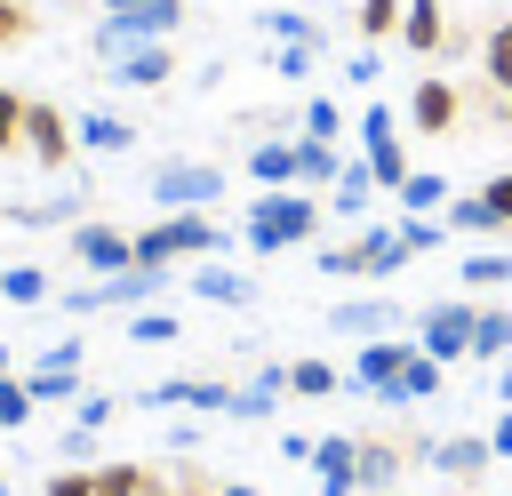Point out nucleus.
<instances>
[{
	"mask_svg": "<svg viewBox=\"0 0 512 496\" xmlns=\"http://www.w3.org/2000/svg\"><path fill=\"white\" fill-rule=\"evenodd\" d=\"M320 232V200L304 192V184H272L256 208H248V224H240V240L256 248V256H280V248H304Z\"/></svg>",
	"mask_w": 512,
	"mask_h": 496,
	"instance_id": "f257e3e1",
	"label": "nucleus"
},
{
	"mask_svg": "<svg viewBox=\"0 0 512 496\" xmlns=\"http://www.w3.org/2000/svg\"><path fill=\"white\" fill-rule=\"evenodd\" d=\"M216 248H224V232L200 208H168L160 224L136 232V264H184V256H216Z\"/></svg>",
	"mask_w": 512,
	"mask_h": 496,
	"instance_id": "f03ea898",
	"label": "nucleus"
},
{
	"mask_svg": "<svg viewBox=\"0 0 512 496\" xmlns=\"http://www.w3.org/2000/svg\"><path fill=\"white\" fill-rule=\"evenodd\" d=\"M408 264V232L400 224H368V232H352V240H336V248H320V272H352V280H384V272H400Z\"/></svg>",
	"mask_w": 512,
	"mask_h": 496,
	"instance_id": "7ed1b4c3",
	"label": "nucleus"
},
{
	"mask_svg": "<svg viewBox=\"0 0 512 496\" xmlns=\"http://www.w3.org/2000/svg\"><path fill=\"white\" fill-rule=\"evenodd\" d=\"M472 320H480V296H448V304H424V312H416V352H432L440 368L472 360Z\"/></svg>",
	"mask_w": 512,
	"mask_h": 496,
	"instance_id": "20e7f679",
	"label": "nucleus"
},
{
	"mask_svg": "<svg viewBox=\"0 0 512 496\" xmlns=\"http://www.w3.org/2000/svg\"><path fill=\"white\" fill-rule=\"evenodd\" d=\"M160 288H168V264H128V272H104L96 288H72L64 312H136V304H152Z\"/></svg>",
	"mask_w": 512,
	"mask_h": 496,
	"instance_id": "39448f33",
	"label": "nucleus"
},
{
	"mask_svg": "<svg viewBox=\"0 0 512 496\" xmlns=\"http://www.w3.org/2000/svg\"><path fill=\"white\" fill-rule=\"evenodd\" d=\"M152 200L160 208H216L224 200V168L216 160H160L152 168Z\"/></svg>",
	"mask_w": 512,
	"mask_h": 496,
	"instance_id": "423d86ee",
	"label": "nucleus"
},
{
	"mask_svg": "<svg viewBox=\"0 0 512 496\" xmlns=\"http://www.w3.org/2000/svg\"><path fill=\"white\" fill-rule=\"evenodd\" d=\"M72 152H80L72 112H56L48 96H24V160H32V168H64Z\"/></svg>",
	"mask_w": 512,
	"mask_h": 496,
	"instance_id": "0eeeda50",
	"label": "nucleus"
},
{
	"mask_svg": "<svg viewBox=\"0 0 512 496\" xmlns=\"http://www.w3.org/2000/svg\"><path fill=\"white\" fill-rule=\"evenodd\" d=\"M328 328L376 344V336H400V328H408V304H400V296H344V304H328Z\"/></svg>",
	"mask_w": 512,
	"mask_h": 496,
	"instance_id": "6e6552de",
	"label": "nucleus"
},
{
	"mask_svg": "<svg viewBox=\"0 0 512 496\" xmlns=\"http://www.w3.org/2000/svg\"><path fill=\"white\" fill-rule=\"evenodd\" d=\"M72 256L104 280V272H128L136 264V232H120V224H104V216H88V224H72Z\"/></svg>",
	"mask_w": 512,
	"mask_h": 496,
	"instance_id": "1a4fd4ad",
	"label": "nucleus"
},
{
	"mask_svg": "<svg viewBox=\"0 0 512 496\" xmlns=\"http://www.w3.org/2000/svg\"><path fill=\"white\" fill-rule=\"evenodd\" d=\"M496 464V448H488V432H448L440 448H432V472L448 480V488H480V472Z\"/></svg>",
	"mask_w": 512,
	"mask_h": 496,
	"instance_id": "9d476101",
	"label": "nucleus"
},
{
	"mask_svg": "<svg viewBox=\"0 0 512 496\" xmlns=\"http://www.w3.org/2000/svg\"><path fill=\"white\" fill-rule=\"evenodd\" d=\"M360 432H320L312 448V472H320V496H360Z\"/></svg>",
	"mask_w": 512,
	"mask_h": 496,
	"instance_id": "9b49d317",
	"label": "nucleus"
},
{
	"mask_svg": "<svg viewBox=\"0 0 512 496\" xmlns=\"http://www.w3.org/2000/svg\"><path fill=\"white\" fill-rule=\"evenodd\" d=\"M408 352H416V344H400V336H376V344H360V352H352V376H344V384H352V392H376V400H384V384H392V376L408 368Z\"/></svg>",
	"mask_w": 512,
	"mask_h": 496,
	"instance_id": "f8f14e48",
	"label": "nucleus"
},
{
	"mask_svg": "<svg viewBox=\"0 0 512 496\" xmlns=\"http://www.w3.org/2000/svg\"><path fill=\"white\" fill-rule=\"evenodd\" d=\"M112 80H128V88H168V80H176V48H168V40H136L128 56H112Z\"/></svg>",
	"mask_w": 512,
	"mask_h": 496,
	"instance_id": "ddd939ff",
	"label": "nucleus"
},
{
	"mask_svg": "<svg viewBox=\"0 0 512 496\" xmlns=\"http://www.w3.org/2000/svg\"><path fill=\"white\" fill-rule=\"evenodd\" d=\"M456 112H464L456 80H416V96H408V120H416V136H448V128H456Z\"/></svg>",
	"mask_w": 512,
	"mask_h": 496,
	"instance_id": "4468645a",
	"label": "nucleus"
},
{
	"mask_svg": "<svg viewBox=\"0 0 512 496\" xmlns=\"http://www.w3.org/2000/svg\"><path fill=\"white\" fill-rule=\"evenodd\" d=\"M144 408H216V416H232V384H208V376H168V384H152V392H144Z\"/></svg>",
	"mask_w": 512,
	"mask_h": 496,
	"instance_id": "2eb2a0df",
	"label": "nucleus"
},
{
	"mask_svg": "<svg viewBox=\"0 0 512 496\" xmlns=\"http://www.w3.org/2000/svg\"><path fill=\"white\" fill-rule=\"evenodd\" d=\"M400 40H408L416 56H448V40H456V32H448V8H440V0H408V8H400Z\"/></svg>",
	"mask_w": 512,
	"mask_h": 496,
	"instance_id": "dca6fc26",
	"label": "nucleus"
},
{
	"mask_svg": "<svg viewBox=\"0 0 512 496\" xmlns=\"http://www.w3.org/2000/svg\"><path fill=\"white\" fill-rule=\"evenodd\" d=\"M104 16H120L128 32H144V40H168L176 24H184V0H96Z\"/></svg>",
	"mask_w": 512,
	"mask_h": 496,
	"instance_id": "f3484780",
	"label": "nucleus"
},
{
	"mask_svg": "<svg viewBox=\"0 0 512 496\" xmlns=\"http://www.w3.org/2000/svg\"><path fill=\"white\" fill-rule=\"evenodd\" d=\"M440 376H448V368H440L432 352H408V368L384 384V408H416V400H432V392H440Z\"/></svg>",
	"mask_w": 512,
	"mask_h": 496,
	"instance_id": "a211bd4d",
	"label": "nucleus"
},
{
	"mask_svg": "<svg viewBox=\"0 0 512 496\" xmlns=\"http://www.w3.org/2000/svg\"><path fill=\"white\" fill-rule=\"evenodd\" d=\"M336 176H344V152H336L328 136H304V128H296V184L320 192V184H336Z\"/></svg>",
	"mask_w": 512,
	"mask_h": 496,
	"instance_id": "6ab92c4d",
	"label": "nucleus"
},
{
	"mask_svg": "<svg viewBox=\"0 0 512 496\" xmlns=\"http://www.w3.org/2000/svg\"><path fill=\"white\" fill-rule=\"evenodd\" d=\"M72 136H80V152H128V144H136V128H128L120 112H80Z\"/></svg>",
	"mask_w": 512,
	"mask_h": 496,
	"instance_id": "aec40b11",
	"label": "nucleus"
},
{
	"mask_svg": "<svg viewBox=\"0 0 512 496\" xmlns=\"http://www.w3.org/2000/svg\"><path fill=\"white\" fill-rule=\"evenodd\" d=\"M248 176L272 192V184H296V136H264L256 152H248Z\"/></svg>",
	"mask_w": 512,
	"mask_h": 496,
	"instance_id": "412c9836",
	"label": "nucleus"
},
{
	"mask_svg": "<svg viewBox=\"0 0 512 496\" xmlns=\"http://www.w3.org/2000/svg\"><path fill=\"white\" fill-rule=\"evenodd\" d=\"M288 392L296 400H328V392H344V368L320 360V352H304V360H288Z\"/></svg>",
	"mask_w": 512,
	"mask_h": 496,
	"instance_id": "4be33fe9",
	"label": "nucleus"
},
{
	"mask_svg": "<svg viewBox=\"0 0 512 496\" xmlns=\"http://www.w3.org/2000/svg\"><path fill=\"white\" fill-rule=\"evenodd\" d=\"M192 296H200V304H248L256 280H240L232 264H200V272H192Z\"/></svg>",
	"mask_w": 512,
	"mask_h": 496,
	"instance_id": "5701e85b",
	"label": "nucleus"
},
{
	"mask_svg": "<svg viewBox=\"0 0 512 496\" xmlns=\"http://www.w3.org/2000/svg\"><path fill=\"white\" fill-rule=\"evenodd\" d=\"M512 352V304H480L472 320V360H504Z\"/></svg>",
	"mask_w": 512,
	"mask_h": 496,
	"instance_id": "b1692460",
	"label": "nucleus"
},
{
	"mask_svg": "<svg viewBox=\"0 0 512 496\" xmlns=\"http://www.w3.org/2000/svg\"><path fill=\"white\" fill-rule=\"evenodd\" d=\"M480 80H488V96H512V24H488V40H480Z\"/></svg>",
	"mask_w": 512,
	"mask_h": 496,
	"instance_id": "393cba45",
	"label": "nucleus"
},
{
	"mask_svg": "<svg viewBox=\"0 0 512 496\" xmlns=\"http://www.w3.org/2000/svg\"><path fill=\"white\" fill-rule=\"evenodd\" d=\"M256 24H264V32L280 40V48H320V40H328V32H320V24L304 16V8H264Z\"/></svg>",
	"mask_w": 512,
	"mask_h": 496,
	"instance_id": "a878e982",
	"label": "nucleus"
},
{
	"mask_svg": "<svg viewBox=\"0 0 512 496\" xmlns=\"http://www.w3.org/2000/svg\"><path fill=\"white\" fill-rule=\"evenodd\" d=\"M328 192H336V216H368V200H376L384 184L368 176V160H344V176H336Z\"/></svg>",
	"mask_w": 512,
	"mask_h": 496,
	"instance_id": "bb28decb",
	"label": "nucleus"
},
{
	"mask_svg": "<svg viewBox=\"0 0 512 496\" xmlns=\"http://www.w3.org/2000/svg\"><path fill=\"white\" fill-rule=\"evenodd\" d=\"M456 280H464V288H472V296H488V288H512V248H488V256H480V248H472V256H464V272H456Z\"/></svg>",
	"mask_w": 512,
	"mask_h": 496,
	"instance_id": "cd10ccee",
	"label": "nucleus"
},
{
	"mask_svg": "<svg viewBox=\"0 0 512 496\" xmlns=\"http://www.w3.org/2000/svg\"><path fill=\"white\" fill-rule=\"evenodd\" d=\"M360 160H368V176H376V184H384V192H400V184H408V176H416V168H408V152H400V136H384V144H368V152H360Z\"/></svg>",
	"mask_w": 512,
	"mask_h": 496,
	"instance_id": "c85d7f7f",
	"label": "nucleus"
},
{
	"mask_svg": "<svg viewBox=\"0 0 512 496\" xmlns=\"http://www.w3.org/2000/svg\"><path fill=\"white\" fill-rule=\"evenodd\" d=\"M400 8H408V0H352V32H360V40H392V32H400Z\"/></svg>",
	"mask_w": 512,
	"mask_h": 496,
	"instance_id": "c756f323",
	"label": "nucleus"
},
{
	"mask_svg": "<svg viewBox=\"0 0 512 496\" xmlns=\"http://www.w3.org/2000/svg\"><path fill=\"white\" fill-rule=\"evenodd\" d=\"M440 224H448V232H504V224H496V208H488V200H480V192H456V200H448V216H440Z\"/></svg>",
	"mask_w": 512,
	"mask_h": 496,
	"instance_id": "7c9ffc66",
	"label": "nucleus"
},
{
	"mask_svg": "<svg viewBox=\"0 0 512 496\" xmlns=\"http://www.w3.org/2000/svg\"><path fill=\"white\" fill-rule=\"evenodd\" d=\"M128 336H136V344H176L184 328H176L168 304H136V312H128Z\"/></svg>",
	"mask_w": 512,
	"mask_h": 496,
	"instance_id": "2f4dec72",
	"label": "nucleus"
},
{
	"mask_svg": "<svg viewBox=\"0 0 512 496\" xmlns=\"http://www.w3.org/2000/svg\"><path fill=\"white\" fill-rule=\"evenodd\" d=\"M0 296H8V304H48V272H40V264H8V272H0Z\"/></svg>",
	"mask_w": 512,
	"mask_h": 496,
	"instance_id": "473e14b6",
	"label": "nucleus"
},
{
	"mask_svg": "<svg viewBox=\"0 0 512 496\" xmlns=\"http://www.w3.org/2000/svg\"><path fill=\"white\" fill-rule=\"evenodd\" d=\"M32 408H40V400L24 392V376H0V432H24V424H32Z\"/></svg>",
	"mask_w": 512,
	"mask_h": 496,
	"instance_id": "72a5a7b5",
	"label": "nucleus"
},
{
	"mask_svg": "<svg viewBox=\"0 0 512 496\" xmlns=\"http://www.w3.org/2000/svg\"><path fill=\"white\" fill-rule=\"evenodd\" d=\"M24 152V88H0V160Z\"/></svg>",
	"mask_w": 512,
	"mask_h": 496,
	"instance_id": "f704fd0d",
	"label": "nucleus"
},
{
	"mask_svg": "<svg viewBox=\"0 0 512 496\" xmlns=\"http://www.w3.org/2000/svg\"><path fill=\"white\" fill-rule=\"evenodd\" d=\"M296 128H304V136H328V144H336V136H344V104H328V96H312Z\"/></svg>",
	"mask_w": 512,
	"mask_h": 496,
	"instance_id": "c9c22d12",
	"label": "nucleus"
},
{
	"mask_svg": "<svg viewBox=\"0 0 512 496\" xmlns=\"http://www.w3.org/2000/svg\"><path fill=\"white\" fill-rule=\"evenodd\" d=\"M40 496H112V488H104V464H96V472H48Z\"/></svg>",
	"mask_w": 512,
	"mask_h": 496,
	"instance_id": "e433bc0d",
	"label": "nucleus"
},
{
	"mask_svg": "<svg viewBox=\"0 0 512 496\" xmlns=\"http://www.w3.org/2000/svg\"><path fill=\"white\" fill-rule=\"evenodd\" d=\"M400 200H408V216H416V208H448V184H440V176H424V168H416V176H408V184H400Z\"/></svg>",
	"mask_w": 512,
	"mask_h": 496,
	"instance_id": "4c0bfd02",
	"label": "nucleus"
},
{
	"mask_svg": "<svg viewBox=\"0 0 512 496\" xmlns=\"http://www.w3.org/2000/svg\"><path fill=\"white\" fill-rule=\"evenodd\" d=\"M32 0H0V48H16V40H32Z\"/></svg>",
	"mask_w": 512,
	"mask_h": 496,
	"instance_id": "58836bf2",
	"label": "nucleus"
},
{
	"mask_svg": "<svg viewBox=\"0 0 512 496\" xmlns=\"http://www.w3.org/2000/svg\"><path fill=\"white\" fill-rule=\"evenodd\" d=\"M384 136H400V112L392 104H368L360 112V144H384Z\"/></svg>",
	"mask_w": 512,
	"mask_h": 496,
	"instance_id": "ea45409f",
	"label": "nucleus"
},
{
	"mask_svg": "<svg viewBox=\"0 0 512 496\" xmlns=\"http://www.w3.org/2000/svg\"><path fill=\"white\" fill-rule=\"evenodd\" d=\"M56 456H64V464H88V456H96V424H72V432L56 440Z\"/></svg>",
	"mask_w": 512,
	"mask_h": 496,
	"instance_id": "a19ab883",
	"label": "nucleus"
},
{
	"mask_svg": "<svg viewBox=\"0 0 512 496\" xmlns=\"http://www.w3.org/2000/svg\"><path fill=\"white\" fill-rule=\"evenodd\" d=\"M480 200H488V208H496V224L512 232V168H504V176H488V184H480Z\"/></svg>",
	"mask_w": 512,
	"mask_h": 496,
	"instance_id": "79ce46f5",
	"label": "nucleus"
},
{
	"mask_svg": "<svg viewBox=\"0 0 512 496\" xmlns=\"http://www.w3.org/2000/svg\"><path fill=\"white\" fill-rule=\"evenodd\" d=\"M312 56H320V48H280L272 64H280V80H304V72H312Z\"/></svg>",
	"mask_w": 512,
	"mask_h": 496,
	"instance_id": "37998d69",
	"label": "nucleus"
},
{
	"mask_svg": "<svg viewBox=\"0 0 512 496\" xmlns=\"http://www.w3.org/2000/svg\"><path fill=\"white\" fill-rule=\"evenodd\" d=\"M80 424H96V432H104V424H112V400H104V392H80Z\"/></svg>",
	"mask_w": 512,
	"mask_h": 496,
	"instance_id": "c03bdc74",
	"label": "nucleus"
},
{
	"mask_svg": "<svg viewBox=\"0 0 512 496\" xmlns=\"http://www.w3.org/2000/svg\"><path fill=\"white\" fill-rule=\"evenodd\" d=\"M312 448H320L312 432H280V456H288V464H312Z\"/></svg>",
	"mask_w": 512,
	"mask_h": 496,
	"instance_id": "a18cd8bd",
	"label": "nucleus"
},
{
	"mask_svg": "<svg viewBox=\"0 0 512 496\" xmlns=\"http://www.w3.org/2000/svg\"><path fill=\"white\" fill-rule=\"evenodd\" d=\"M376 72H384V64H376V48H360V56H352V88H376Z\"/></svg>",
	"mask_w": 512,
	"mask_h": 496,
	"instance_id": "49530a36",
	"label": "nucleus"
},
{
	"mask_svg": "<svg viewBox=\"0 0 512 496\" xmlns=\"http://www.w3.org/2000/svg\"><path fill=\"white\" fill-rule=\"evenodd\" d=\"M488 448H496V456H504V464H512V408H504V416H496V424H488Z\"/></svg>",
	"mask_w": 512,
	"mask_h": 496,
	"instance_id": "de8ad7c7",
	"label": "nucleus"
},
{
	"mask_svg": "<svg viewBox=\"0 0 512 496\" xmlns=\"http://www.w3.org/2000/svg\"><path fill=\"white\" fill-rule=\"evenodd\" d=\"M496 400H504V408H512V360H504V368H496Z\"/></svg>",
	"mask_w": 512,
	"mask_h": 496,
	"instance_id": "09e8293b",
	"label": "nucleus"
},
{
	"mask_svg": "<svg viewBox=\"0 0 512 496\" xmlns=\"http://www.w3.org/2000/svg\"><path fill=\"white\" fill-rule=\"evenodd\" d=\"M224 496H256V488H248V480H224Z\"/></svg>",
	"mask_w": 512,
	"mask_h": 496,
	"instance_id": "8fccbe9b",
	"label": "nucleus"
},
{
	"mask_svg": "<svg viewBox=\"0 0 512 496\" xmlns=\"http://www.w3.org/2000/svg\"><path fill=\"white\" fill-rule=\"evenodd\" d=\"M0 376H16V352H8V344H0Z\"/></svg>",
	"mask_w": 512,
	"mask_h": 496,
	"instance_id": "3c124183",
	"label": "nucleus"
},
{
	"mask_svg": "<svg viewBox=\"0 0 512 496\" xmlns=\"http://www.w3.org/2000/svg\"><path fill=\"white\" fill-rule=\"evenodd\" d=\"M464 496H488V488H464Z\"/></svg>",
	"mask_w": 512,
	"mask_h": 496,
	"instance_id": "603ef678",
	"label": "nucleus"
},
{
	"mask_svg": "<svg viewBox=\"0 0 512 496\" xmlns=\"http://www.w3.org/2000/svg\"><path fill=\"white\" fill-rule=\"evenodd\" d=\"M0 496H8V480H0Z\"/></svg>",
	"mask_w": 512,
	"mask_h": 496,
	"instance_id": "864d4df0",
	"label": "nucleus"
},
{
	"mask_svg": "<svg viewBox=\"0 0 512 496\" xmlns=\"http://www.w3.org/2000/svg\"><path fill=\"white\" fill-rule=\"evenodd\" d=\"M504 112H512V96H504Z\"/></svg>",
	"mask_w": 512,
	"mask_h": 496,
	"instance_id": "5fc2aeb1",
	"label": "nucleus"
}]
</instances>
